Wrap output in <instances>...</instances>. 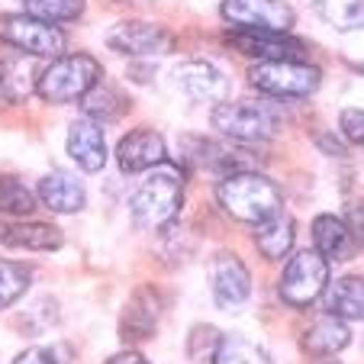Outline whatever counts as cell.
I'll use <instances>...</instances> for the list:
<instances>
[{
	"label": "cell",
	"mask_w": 364,
	"mask_h": 364,
	"mask_svg": "<svg viewBox=\"0 0 364 364\" xmlns=\"http://www.w3.org/2000/svg\"><path fill=\"white\" fill-rule=\"evenodd\" d=\"M174 84L193 103H223L229 94L226 75L210 62H181L174 68Z\"/></svg>",
	"instance_id": "cell-10"
},
{
	"label": "cell",
	"mask_w": 364,
	"mask_h": 364,
	"mask_svg": "<svg viewBox=\"0 0 364 364\" xmlns=\"http://www.w3.org/2000/svg\"><path fill=\"white\" fill-rule=\"evenodd\" d=\"M36 90V77L23 58H4L0 62V97L7 103H23Z\"/></svg>",
	"instance_id": "cell-23"
},
{
	"label": "cell",
	"mask_w": 364,
	"mask_h": 364,
	"mask_svg": "<svg viewBox=\"0 0 364 364\" xmlns=\"http://www.w3.org/2000/svg\"><path fill=\"white\" fill-rule=\"evenodd\" d=\"M36 210V193L20 178L0 174V213L4 216H29Z\"/></svg>",
	"instance_id": "cell-26"
},
{
	"label": "cell",
	"mask_w": 364,
	"mask_h": 364,
	"mask_svg": "<svg viewBox=\"0 0 364 364\" xmlns=\"http://www.w3.org/2000/svg\"><path fill=\"white\" fill-rule=\"evenodd\" d=\"M329 284V262H326L319 252H300L290 258V264L284 268L281 284H277V294L287 306L303 309L313 300H319Z\"/></svg>",
	"instance_id": "cell-6"
},
{
	"label": "cell",
	"mask_w": 364,
	"mask_h": 364,
	"mask_svg": "<svg viewBox=\"0 0 364 364\" xmlns=\"http://www.w3.org/2000/svg\"><path fill=\"white\" fill-rule=\"evenodd\" d=\"M29 16L36 20H46V23H71L84 14V0H23Z\"/></svg>",
	"instance_id": "cell-27"
},
{
	"label": "cell",
	"mask_w": 364,
	"mask_h": 364,
	"mask_svg": "<svg viewBox=\"0 0 364 364\" xmlns=\"http://www.w3.org/2000/svg\"><path fill=\"white\" fill-rule=\"evenodd\" d=\"M326 309L348 323H364V277H342L332 284Z\"/></svg>",
	"instance_id": "cell-21"
},
{
	"label": "cell",
	"mask_w": 364,
	"mask_h": 364,
	"mask_svg": "<svg viewBox=\"0 0 364 364\" xmlns=\"http://www.w3.org/2000/svg\"><path fill=\"white\" fill-rule=\"evenodd\" d=\"M29 287V268L14 262H0V309L16 303Z\"/></svg>",
	"instance_id": "cell-28"
},
{
	"label": "cell",
	"mask_w": 364,
	"mask_h": 364,
	"mask_svg": "<svg viewBox=\"0 0 364 364\" xmlns=\"http://www.w3.org/2000/svg\"><path fill=\"white\" fill-rule=\"evenodd\" d=\"M329 364H338V361H329Z\"/></svg>",
	"instance_id": "cell-34"
},
{
	"label": "cell",
	"mask_w": 364,
	"mask_h": 364,
	"mask_svg": "<svg viewBox=\"0 0 364 364\" xmlns=\"http://www.w3.org/2000/svg\"><path fill=\"white\" fill-rule=\"evenodd\" d=\"M313 242H316V252L326 262H351L358 252V239L348 229V223L332 213L313 220Z\"/></svg>",
	"instance_id": "cell-15"
},
{
	"label": "cell",
	"mask_w": 364,
	"mask_h": 364,
	"mask_svg": "<svg viewBox=\"0 0 364 364\" xmlns=\"http://www.w3.org/2000/svg\"><path fill=\"white\" fill-rule=\"evenodd\" d=\"M248 81L271 97H309L319 90L323 75L316 65L303 62V58H277V62L252 65Z\"/></svg>",
	"instance_id": "cell-5"
},
{
	"label": "cell",
	"mask_w": 364,
	"mask_h": 364,
	"mask_svg": "<svg viewBox=\"0 0 364 364\" xmlns=\"http://www.w3.org/2000/svg\"><path fill=\"white\" fill-rule=\"evenodd\" d=\"M100 77L103 68L94 55H58L36 77V94L46 103H75L84 100Z\"/></svg>",
	"instance_id": "cell-3"
},
{
	"label": "cell",
	"mask_w": 364,
	"mask_h": 364,
	"mask_svg": "<svg viewBox=\"0 0 364 364\" xmlns=\"http://www.w3.org/2000/svg\"><path fill=\"white\" fill-rule=\"evenodd\" d=\"M14 364H55V355L46 348H29V351H23Z\"/></svg>",
	"instance_id": "cell-32"
},
{
	"label": "cell",
	"mask_w": 364,
	"mask_h": 364,
	"mask_svg": "<svg viewBox=\"0 0 364 364\" xmlns=\"http://www.w3.org/2000/svg\"><path fill=\"white\" fill-rule=\"evenodd\" d=\"M213 126L223 136L239 139V142H268L281 129V117L271 103L223 100L213 107Z\"/></svg>",
	"instance_id": "cell-4"
},
{
	"label": "cell",
	"mask_w": 364,
	"mask_h": 364,
	"mask_svg": "<svg viewBox=\"0 0 364 364\" xmlns=\"http://www.w3.org/2000/svg\"><path fill=\"white\" fill-rule=\"evenodd\" d=\"M348 342H351V332L345 326V319L332 316V313L316 319V323L303 332V351L313 358H332L342 348H348Z\"/></svg>",
	"instance_id": "cell-18"
},
{
	"label": "cell",
	"mask_w": 364,
	"mask_h": 364,
	"mask_svg": "<svg viewBox=\"0 0 364 364\" xmlns=\"http://www.w3.org/2000/svg\"><path fill=\"white\" fill-rule=\"evenodd\" d=\"M36 197L42 200V206H48L52 213H77L84 210V187L81 181H75L65 171H52L39 181V191Z\"/></svg>",
	"instance_id": "cell-17"
},
{
	"label": "cell",
	"mask_w": 364,
	"mask_h": 364,
	"mask_svg": "<svg viewBox=\"0 0 364 364\" xmlns=\"http://www.w3.org/2000/svg\"><path fill=\"white\" fill-rule=\"evenodd\" d=\"M216 197H220V206L232 216V220L255 223V226L284 210L281 187L258 171L226 174L223 184L216 187Z\"/></svg>",
	"instance_id": "cell-2"
},
{
	"label": "cell",
	"mask_w": 364,
	"mask_h": 364,
	"mask_svg": "<svg viewBox=\"0 0 364 364\" xmlns=\"http://www.w3.org/2000/svg\"><path fill=\"white\" fill-rule=\"evenodd\" d=\"M348 229L355 232V239L364 245V200H355L348 206Z\"/></svg>",
	"instance_id": "cell-31"
},
{
	"label": "cell",
	"mask_w": 364,
	"mask_h": 364,
	"mask_svg": "<svg viewBox=\"0 0 364 364\" xmlns=\"http://www.w3.org/2000/svg\"><path fill=\"white\" fill-rule=\"evenodd\" d=\"M184 203V171L181 165L161 161L149 171V178L139 184L136 197H132V220L142 229H165L174 223Z\"/></svg>",
	"instance_id": "cell-1"
},
{
	"label": "cell",
	"mask_w": 364,
	"mask_h": 364,
	"mask_svg": "<svg viewBox=\"0 0 364 364\" xmlns=\"http://www.w3.org/2000/svg\"><path fill=\"white\" fill-rule=\"evenodd\" d=\"M0 42L29 52V55H52L65 52V33L46 20H36L29 14H4L0 16Z\"/></svg>",
	"instance_id": "cell-7"
},
{
	"label": "cell",
	"mask_w": 364,
	"mask_h": 364,
	"mask_svg": "<svg viewBox=\"0 0 364 364\" xmlns=\"http://www.w3.org/2000/svg\"><path fill=\"white\" fill-rule=\"evenodd\" d=\"M84 110H87L90 119L110 123V119H119L126 110H129V97H126L119 87H113V84L100 81L87 97H84Z\"/></svg>",
	"instance_id": "cell-22"
},
{
	"label": "cell",
	"mask_w": 364,
	"mask_h": 364,
	"mask_svg": "<svg viewBox=\"0 0 364 364\" xmlns=\"http://www.w3.org/2000/svg\"><path fill=\"white\" fill-rule=\"evenodd\" d=\"M235 48L242 55H252L258 62H277V58H303L306 46L300 39H290L287 33H242V29H232L229 36Z\"/></svg>",
	"instance_id": "cell-14"
},
{
	"label": "cell",
	"mask_w": 364,
	"mask_h": 364,
	"mask_svg": "<svg viewBox=\"0 0 364 364\" xmlns=\"http://www.w3.org/2000/svg\"><path fill=\"white\" fill-rule=\"evenodd\" d=\"M107 46L123 55H168L174 52V36L165 26L142 20H123L107 33Z\"/></svg>",
	"instance_id": "cell-9"
},
{
	"label": "cell",
	"mask_w": 364,
	"mask_h": 364,
	"mask_svg": "<svg viewBox=\"0 0 364 364\" xmlns=\"http://www.w3.org/2000/svg\"><path fill=\"white\" fill-rule=\"evenodd\" d=\"M220 338H223V336L213 329V326H193L191 336H187V355H191V361H193V364L213 361Z\"/></svg>",
	"instance_id": "cell-29"
},
{
	"label": "cell",
	"mask_w": 364,
	"mask_h": 364,
	"mask_svg": "<svg viewBox=\"0 0 364 364\" xmlns=\"http://www.w3.org/2000/svg\"><path fill=\"white\" fill-rule=\"evenodd\" d=\"M213 364H268V355H264V348H258L242 336H223L216 345Z\"/></svg>",
	"instance_id": "cell-25"
},
{
	"label": "cell",
	"mask_w": 364,
	"mask_h": 364,
	"mask_svg": "<svg viewBox=\"0 0 364 364\" xmlns=\"http://www.w3.org/2000/svg\"><path fill=\"white\" fill-rule=\"evenodd\" d=\"M223 20L242 33H290L294 7L284 0H223Z\"/></svg>",
	"instance_id": "cell-8"
},
{
	"label": "cell",
	"mask_w": 364,
	"mask_h": 364,
	"mask_svg": "<svg viewBox=\"0 0 364 364\" xmlns=\"http://www.w3.org/2000/svg\"><path fill=\"white\" fill-rule=\"evenodd\" d=\"M107 364H149L139 351H119V355H113Z\"/></svg>",
	"instance_id": "cell-33"
},
{
	"label": "cell",
	"mask_w": 364,
	"mask_h": 364,
	"mask_svg": "<svg viewBox=\"0 0 364 364\" xmlns=\"http://www.w3.org/2000/svg\"><path fill=\"white\" fill-rule=\"evenodd\" d=\"M165 139L155 129H132L129 136L119 139L117 149V161L126 174H139V171H151L155 165L165 161Z\"/></svg>",
	"instance_id": "cell-12"
},
{
	"label": "cell",
	"mask_w": 364,
	"mask_h": 364,
	"mask_svg": "<svg viewBox=\"0 0 364 364\" xmlns=\"http://www.w3.org/2000/svg\"><path fill=\"white\" fill-rule=\"evenodd\" d=\"M252 294V274L235 255H220L213 264V300L220 309H239Z\"/></svg>",
	"instance_id": "cell-13"
},
{
	"label": "cell",
	"mask_w": 364,
	"mask_h": 364,
	"mask_svg": "<svg viewBox=\"0 0 364 364\" xmlns=\"http://www.w3.org/2000/svg\"><path fill=\"white\" fill-rule=\"evenodd\" d=\"M0 242L26 252H55L62 248V232L48 223H7L0 226Z\"/></svg>",
	"instance_id": "cell-19"
},
{
	"label": "cell",
	"mask_w": 364,
	"mask_h": 364,
	"mask_svg": "<svg viewBox=\"0 0 364 364\" xmlns=\"http://www.w3.org/2000/svg\"><path fill=\"white\" fill-rule=\"evenodd\" d=\"M68 155L81 171L94 174L107 165V139H103V126L90 117H81L71 123L68 129Z\"/></svg>",
	"instance_id": "cell-11"
},
{
	"label": "cell",
	"mask_w": 364,
	"mask_h": 364,
	"mask_svg": "<svg viewBox=\"0 0 364 364\" xmlns=\"http://www.w3.org/2000/svg\"><path fill=\"white\" fill-rule=\"evenodd\" d=\"M313 10L329 23L332 29H364V0H313Z\"/></svg>",
	"instance_id": "cell-24"
},
{
	"label": "cell",
	"mask_w": 364,
	"mask_h": 364,
	"mask_svg": "<svg viewBox=\"0 0 364 364\" xmlns=\"http://www.w3.org/2000/svg\"><path fill=\"white\" fill-rule=\"evenodd\" d=\"M338 129H342V136L348 139V142H355L364 149V110L345 107V110L338 113Z\"/></svg>",
	"instance_id": "cell-30"
},
{
	"label": "cell",
	"mask_w": 364,
	"mask_h": 364,
	"mask_svg": "<svg viewBox=\"0 0 364 364\" xmlns=\"http://www.w3.org/2000/svg\"><path fill=\"white\" fill-rule=\"evenodd\" d=\"M294 239H296L294 216H287L284 210L268 216V220H262L258 229H255V245H258V252H262L264 258H271V262L284 258V255L294 248Z\"/></svg>",
	"instance_id": "cell-20"
},
{
	"label": "cell",
	"mask_w": 364,
	"mask_h": 364,
	"mask_svg": "<svg viewBox=\"0 0 364 364\" xmlns=\"http://www.w3.org/2000/svg\"><path fill=\"white\" fill-rule=\"evenodd\" d=\"M155 326H159V296L149 287H142L126 303L123 319H119V338L123 342H145V338H151Z\"/></svg>",
	"instance_id": "cell-16"
}]
</instances>
